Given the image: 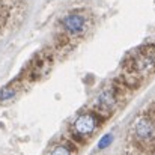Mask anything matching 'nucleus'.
<instances>
[{"label": "nucleus", "instance_id": "nucleus-1", "mask_svg": "<svg viewBox=\"0 0 155 155\" xmlns=\"http://www.w3.org/2000/svg\"><path fill=\"white\" fill-rule=\"evenodd\" d=\"M62 26L69 36H80L86 30V17L80 12H71L63 17Z\"/></svg>", "mask_w": 155, "mask_h": 155}, {"label": "nucleus", "instance_id": "nucleus-2", "mask_svg": "<svg viewBox=\"0 0 155 155\" xmlns=\"http://www.w3.org/2000/svg\"><path fill=\"white\" fill-rule=\"evenodd\" d=\"M133 131H134L136 139L140 140V142H151V140H154L155 139L154 117H149V116L139 117V119L134 122Z\"/></svg>", "mask_w": 155, "mask_h": 155}, {"label": "nucleus", "instance_id": "nucleus-3", "mask_svg": "<svg viewBox=\"0 0 155 155\" xmlns=\"http://www.w3.org/2000/svg\"><path fill=\"white\" fill-rule=\"evenodd\" d=\"M97 127H98V116H97V113H84V114H80V116L75 119L74 125H72L74 133L78 134V136H81V137L92 134V133L97 130Z\"/></svg>", "mask_w": 155, "mask_h": 155}, {"label": "nucleus", "instance_id": "nucleus-4", "mask_svg": "<svg viewBox=\"0 0 155 155\" xmlns=\"http://www.w3.org/2000/svg\"><path fill=\"white\" fill-rule=\"evenodd\" d=\"M117 98H119V89L116 86L111 84V86L105 87L97 98V110L105 111V114H107L108 111H111L116 107Z\"/></svg>", "mask_w": 155, "mask_h": 155}, {"label": "nucleus", "instance_id": "nucleus-5", "mask_svg": "<svg viewBox=\"0 0 155 155\" xmlns=\"http://www.w3.org/2000/svg\"><path fill=\"white\" fill-rule=\"evenodd\" d=\"M17 94V89L14 87V84H9V86H5L0 89V103H5L8 100H12Z\"/></svg>", "mask_w": 155, "mask_h": 155}, {"label": "nucleus", "instance_id": "nucleus-6", "mask_svg": "<svg viewBox=\"0 0 155 155\" xmlns=\"http://www.w3.org/2000/svg\"><path fill=\"white\" fill-rule=\"evenodd\" d=\"M113 142V134H105L101 137L100 143H98V149H105L107 146H110V143Z\"/></svg>", "mask_w": 155, "mask_h": 155}, {"label": "nucleus", "instance_id": "nucleus-7", "mask_svg": "<svg viewBox=\"0 0 155 155\" xmlns=\"http://www.w3.org/2000/svg\"><path fill=\"white\" fill-rule=\"evenodd\" d=\"M50 155H71V151H69L68 146H65V145H59V146H56V148L53 149Z\"/></svg>", "mask_w": 155, "mask_h": 155}]
</instances>
